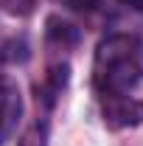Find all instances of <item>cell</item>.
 Listing matches in <instances>:
<instances>
[{
	"label": "cell",
	"instance_id": "1",
	"mask_svg": "<svg viewBox=\"0 0 143 146\" xmlns=\"http://www.w3.org/2000/svg\"><path fill=\"white\" fill-rule=\"evenodd\" d=\"M143 82V39L135 34L107 36L93 59V84L101 96H129Z\"/></svg>",
	"mask_w": 143,
	"mask_h": 146
},
{
	"label": "cell",
	"instance_id": "3",
	"mask_svg": "<svg viewBox=\"0 0 143 146\" xmlns=\"http://www.w3.org/2000/svg\"><path fill=\"white\" fill-rule=\"evenodd\" d=\"M20 112V98L14 87H0V143H3V135L11 124V115Z\"/></svg>",
	"mask_w": 143,
	"mask_h": 146
},
{
	"label": "cell",
	"instance_id": "4",
	"mask_svg": "<svg viewBox=\"0 0 143 146\" xmlns=\"http://www.w3.org/2000/svg\"><path fill=\"white\" fill-rule=\"evenodd\" d=\"M48 36H51V42H56V45H73L76 39H79V34H76V28H73L70 23H65V20L59 17H51L48 20Z\"/></svg>",
	"mask_w": 143,
	"mask_h": 146
},
{
	"label": "cell",
	"instance_id": "6",
	"mask_svg": "<svg viewBox=\"0 0 143 146\" xmlns=\"http://www.w3.org/2000/svg\"><path fill=\"white\" fill-rule=\"evenodd\" d=\"M124 6H129V9H135V11H143V0H121Z\"/></svg>",
	"mask_w": 143,
	"mask_h": 146
},
{
	"label": "cell",
	"instance_id": "2",
	"mask_svg": "<svg viewBox=\"0 0 143 146\" xmlns=\"http://www.w3.org/2000/svg\"><path fill=\"white\" fill-rule=\"evenodd\" d=\"M101 115L109 129H126L143 124V101L132 96H101Z\"/></svg>",
	"mask_w": 143,
	"mask_h": 146
},
{
	"label": "cell",
	"instance_id": "5",
	"mask_svg": "<svg viewBox=\"0 0 143 146\" xmlns=\"http://www.w3.org/2000/svg\"><path fill=\"white\" fill-rule=\"evenodd\" d=\"M54 3L65 6V9H73V11H90V9L98 6V0H54Z\"/></svg>",
	"mask_w": 143,
	"mask_h": 146
}]
</instances>
